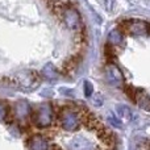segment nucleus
Here are the masks:
<instances>
[{
  "label": "nucleus",
  "instance_id": "obj_1",
  "mask_svg": "<svg viewBox=\"0 0 150 150\" xmlns=\"http://www.w3.org/2000/svg\"><path fill=\"white\" fill-rule=\"evenodd\" d=\"M119 29L124 33V36L130 37H146L150 36V24L138 18H129L120 23Z\"/></svg>",
  "mask_w": 150,
  "mask_h": 150
},
{
  "label": "nucleus",
  "instance_id": "obj_12",
  "mask_svg": "<svg viewBox=\"0 0 150 150\" xmlns=\"http://www.w3.org/2000/svg\"><path fill=\"white\" fill-rule=\"evenodd\" d=\"M42 75H44L45 78H47V79H57L58 75H59V70H58L57 67H54L52 63H49V65H46L44 67Z\"/></svg>",
  "mask_w": 150,
  "mask_h": 150
},
{
  "label": "nucleus",
  "instance_id": "obj_10",
  "mask_svg": "<svg viewBox=\"0 0 150 150\" xmlns=\"http://www.w3.org/2000/svg\"><path fill=\"white\" fill-rule=\"evenodd\" d=\"M115 111H116L117 117H119V120L121 122H128L132 120V112H130V109L128 108L127 105L119 104V105H116Z\"/></svg>",
  "mask_w": 150,
  "mask_h": 150
},
{
  "label": "nucleus",
  "instance_id": "obj_17",
  "mask_svg": "<svg viewBox=\"0 0 150 150\" xmlns=\"http://www.w3.org/2000/svg\"><path fill=\"white\" fill-rule=\"evenodd\" d=\"M8 113H9V112L7 111L5 105L3 103H0V120H5V117H7Z\"/></svg>",
  "mask_w": 150,
  "mask_h": 150
},
{
  "label": "nucleus",
  "instance_id": "obj_4",
  "mask_svg": "<svg viewBox=\"0 0 150 150\" xmlns=\"http://www.w3.org/2000/svg\"><path fill=\"white\" fill-rule=\"evenodd\" d=\"M30 120L33 124L38 128H47L52 125L53 120H54V111H53L52 104L49 103H42L32 112Z\"/></svg>",
  "mask_w": 150,
  "mask_h": 150
},
{
  "label": "nucleus",
  "instance_id": "obj_15",
  "mask_svg": "<svg viewBox=\"0 0 150 150\" xmlns=\"http://www.w3.org/2000/svg\"><path fill=\"white\" fill-rule=\"evenodd\" d=\"M100 1L108 12H111V11L115 8V5H116V0H100Z\"/></svg>",
  "mask_w": 150,
  "mask_h": 150
},
{
  "label": "nucleus",
  "instance_id": "obj_5",
  "mask_svg": "<svg viewBox=\"0 0 150 150\" xmlns=\"http://www.w3.org/2000/svg\"><path fill=\"white\" fill-rule=\"evenodd\" d=\"M127 95L134 101L140 108L145 109V111H150V96L146 92H144L140 88L129 87L127 90Z\"/></svg>",
  "mask_w": 150,
  "mask_h": 150
},
{
  "label": "nucleus",
  "instance_id": "obj_18",
  "mask_svg": "<svg viewBox=\"0 0 150 150\" xmlns=\"http://www.w3.org/2000/svg\"><path fill=\"white\" fill-rule=\"evenodd\" d=\"M84 93L86 96H91V93H92V84H91L90 82H86L84 83Z\"/></svg>",
  "mask_w": 150,
  "mask_h": 150
},
{
  "label": "nucleus",
  "instance_id": "obj_9",
  "mask_svg": "<svg viewBox=\"0 0 150 150\" xmlns=\"http://www.w3.org/2000/svg\"><path fill=\"white\" fill-rule=\"evenodd\" d=\"M29 148L32 150H47V142L44 137L41 136H33V137L29 140Z\"/></svg>",
  "mask_w": 150,
  "mask_h": 150
},
{
  "label": "nucleus",
  "instance_id": "obj_19",
  "mask_svg": "<svg viewBox=\"0 0 150 150\" xmlns=\"http://www.w3.org/2000/svg\"><path fill=\"white\" fill-rule=\"evenodd\" d=\"M99 99H100V95L96 96V100H99ZM100 103H103V101H93V104H96V105H99Z\"/></svg>",
  "mask_w": 150,
  "mask_h": 150
},
{
  "label": "nucleus",
  "instance_id": "obj_14",
  "mask_svg": "<svg viewBox=\"0 0 150 150\" xmlns=\"http://www.w3.org/2000/svg\"><path fill=\"white\" fill-rule=\"evenodd\" d=\"M71 150H90V148L84 141H74L71 144Z\"/></svg>",
  "mask_w": 150,
  "mask_h": 150
},
{
  "label": "nucleus",
  "instance_id": "obj_8",
  "mask_svg": "<svg viewBox=\"0 0 150 150\" xmlns=\"http://www.w3.org/2000/svg\"><path fill=\"white\" fill-rule=\"evenodd\" d=\"M98 134H99V137H100V140L103 141L107 146H109V148H113L115 146V141H116V138H115V134L109 129H107V128H101L100 130H98Z\"/></svg>",
  "mask_w": 150,
  "mask_h": 150
},
{
  "label": "nucleus",
  "instance_id": "obj_11",
  "mask_svg": "<svg viewBox=\"0 0 150 150\" xmlns=\"http://www.w3.org/2000/svg\"><path fill=\"white\" fill-rule=\"evenodd\" d=\"M122 38H124V33L120 29H115L109 33V44L113 46H119L122 42Z\"/></svg>",
  "mask_w": 150,
  "mask_h": 150
},
{
  "label": "nucleus",
  "instance_id": "obj_13",
  "mask_svg": "<svg viewBox=\"0 0 150 150\" xmlns=\"http://www.w3.org/2000/svg\"><path fill=\"white\" fill-rule=\"evenodd\" d=\"M16 115L20 119H26L28 115H32V112H29V105L25 103V101H20L16 105Z\"/></svg>",
  "mask_w": 150,
  "mask_h": 150
},
{
  "label": "nucleus",
  "instance_id": "obj_2",
  "mask_svg": "<svg viewBox=\"0 0 150 150\" xmlns=\"http://www.w3.org/2000/svg\"><path fill=\"white\" fill-rule=\"evenodd\" d=\"M57 119L61 128L67 132H74L80 125L79 112L75 111L71 107H62L59 111H57Z\"/></svg>",
  "mask_w": 150,
  "mask_h": 150
},
{
  "label": "nucleus",
  "instance_id": "obj_6",
  "mask_svg": "<svg viewBox=\"0 0 150 150\" xmlns=\"http://www.w3.org/2000/svg\"><path fill=\"white\" fill-rule=\"evenodd\" d=\"M105 79L109 84L112 86H120L124 82V75H122L121 70L113 63H109L105 67Z\"/></svg>",
  "mask_w": 150,
  "mask_h": 150
},
{
  "label": "nucleus",
  "instance_id": "obj_16",
  "mask_svg": "<svg viewBox=\"0 0 150 150\" xmlns=\"http://www.w3.org/2000/svg\"><path fill=\"white\" fill-rule=\"evenodd\" d=\"M136 150H150V141L144 140L138 142V145L136 146Z\"/></svg>",
  "mask_w": 150,
  "mask_h": 150
},
{
  "label": "nucleus",
  "instance_id": "obj_7",
  "mask_svg": "<svg viewBox=\"0 0 150 150\" xmlns=\"http://www.w3.org/2000/svg\"><path fill=\"white\" fill-rule=\"evenodd\" d=\"M80 59H82V57H79V55H76V57H71L70 59H67L65 63H63L61 71H62L65 75H73L75 71H76L78 66H79Z\"/></svg>",
  "mask_w": 150,
  "mask_h": 150
},
{
  "label": "nucleus",
  "instance_id": "obj_3",
  "mask_svg": "<svg viewBox=\"0 0 150 150\" xmlns=\"http://www.w3.org/2000/svg\"><path fill=\"white\" fill-rule=\"evenodd\" d=\"M58 16H59L61 21H62L69 29L74 30L75 33L84 30V28H83L84 24H83L82 16H80V13L76 11V8H74L73 5L66 4Z\"/></svg>",
  "mask_w": 150,
  "mask_h": 150
}]
</instances>
